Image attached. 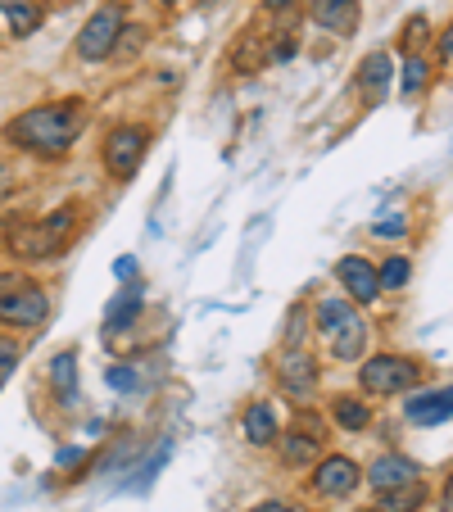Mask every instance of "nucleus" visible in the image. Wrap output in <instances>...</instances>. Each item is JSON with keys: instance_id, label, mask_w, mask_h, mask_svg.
Instances as JSON below:
<instances>
[{"instance_id": "obj_1", "label": "nucleus", "mask_w": 453, "mask_h": 512, "mask_svg": "<svg viewBox=\"0 0 453 512\" xmlns=\"http://www.w3.org/2000/svg\"><path fill=\"white\" fill-rule=\"evenodd\" d=\"M87 127V100H55V105H37L23 109L19 118H10L5 141L23 155L37 159H64L73 150V141Z\"/></svg>"}, {"instance_id": "obj_19", "label": "nucleus", "mask_w": 453, "mask_h": 512, "mask_svg": "<svg viewBox=\"0 0 453 512\" xmlns=\"http://www.w3.org/2000/svg\"><path fill=\"white\" fill-rule=\"evenodd\" d=\"M422 503H426V490L417 481H408V485H395V490H376L372 512H417Z\"/></svg>"}, {"instance_id": "obj_27", "label": "nucleus", "mask_w": 453, "mask_h": 512, "mask_svg": "<svg viewBox=\"0 0 453 512\" xmlns=\"http://www.w3.org/2000/svg\"><path fill=\"white\" fill-rule=\"evenodd\" d=\"M408 232V218L404 213H386L381 223H372V236H381V241H395V236Z\"/></svg>"}, {"instance_id": "obj_2", "label": "nucleus", "mask_w": 453, "mask_h": 512, "mask_svg": "<svg viewBox=\"0 0 453 512\" xmlns=\"http://www.w3.org/2000/svg\"><path fill=\"white\" fill-rule=\"evenodd\" d=\"M73 227H78V209L73 204H64L59 213H50V218H41V223H19L10 232V250L19 254L23 263H41V259H59L68 245V236H73Z\"/></svg>"}, {"instance_id": "obj_35", "label": "nucleus", "mask_w": 453, "mask_h": 512, "mask_svg": "<svg viewBox=\"0 0 453 512\" xmlns=\"http://www.w3.org/2000/svg\"><path fill=\"white\" fill-rule=\"evenodd\" d=\"M164 5H173V0H164Z\"/></svg>"}, {"instance_id": "obj_15", "label": "nucleus", "mask_w": 453, "mask_h": 512, "mask_svg": "<svg viewBox=\"0 0 453 512\" xmlns=\"http://www.w3.org/2000/svg\"><path fill=\"white\" fill-rule=\"evenodd\" d=\"M363 476H367V485H372V490H395V485L417 481V463H413V458H399V454H381Z\"/></svg>"}, {"instance_id": "obj_10", "label": "nucleus", "mask_w": 453, "mask_h": 512, "mask_svg": "<svg viewBox=\"0 0 453 512\" xmlns=\"http://www.w3.org/2000/svg\"><path fill=\"white\" fill-rule=\"evenodd\" d=\"M277 381L290 395H313L318 390V363L304 349L290 345V354H281V363H277Z\"/></svg>"}, {"instance_id": "obj_6", "label": "nucleus", "mask_w": 453, "mask_h": 512, "mask_svg": "<svg viewBox=\"0 0 453 512\" xmlns=\"http://www.w3.org/2000/svg\"><path fill=\"white\" fill-rule=\"evenodd\" d=\"M123 23H127V10L118 5V0L100 5V10L91 14V19L82 23V32H78V55L87 59V64H100V59H109V55H114V46H118V32H123Z\"/></svg>"}, {"instance_id": "obj_7", "label": "nucleus", "mask_w": 453, "mask_h": 512, "mask_svg": "<svg viewBox=\"0 0 453 512\" xmlns=\"http://www.w3.org/2000/svg\"><path fill=\"white\" fill-rule=\"evenodd\" d=\"M358 481H363V467L345 454H327L313 463V494H322V499H345L358 490Z\"/></svg>"}, {"instance_id": "obj_29", "label": "nucleus", "mask_w": 453, "mask_h": 512, "mask_svg": "<svg viewBox=\"0 0 453 512\" xmlns=\"http://www.w3.org/2000/svg\"><path fill=\"white\" fill-rule=\"evenodd\" d=\"M299 336H304V309H295L286 318V340H290V345H299Z\"/></svg>"}, {"instance_id": "obj_9", "label": "nucleus", "mask_w": 453, "mask_h": 512, "mask_svg": "<svg viewBox=\"0 0 453 512\" xmlns=\"http://www.w3.org/2000/svg\"><path fill=\"white\" fill-rule=\"evenodd\" d=\"M367 336H372V327H367V318L354 309V313H349V318L327 336L331 358H336V363H358V358H363V349H367Z\"/></svg>"}, {"instance_id": "obj_16", "label": "nucleus", "mask_w": 453, "mask_h": 512, "mask_svg": "<svg viewBox=\"0 0 453 512\" xmlns=\"http://www.w3.org/2000/svg\"><path fill=\"white\" fill-rule=\"evenodd\" d=\"M241 435L250 440L254 449H268V445H277V435H281V426H277V413H272L268 404H250L241 413Z\"/></svg>"}, {"instance_id": "obj_17", "label": "nucleus", "mask_w": 453, "mask_h": 512, "mask_svg": "<svg viewBox=\"0 0 453 512\" xmlns=\"http://www.w3.org/2000/svg\"><path fill=\"white\" fill-rule=\"evenodd\" d=\"M50 390L59 395V404L78 399V354H73V349H59V354L50 358Z\"/></svg>"}, {"instance_id": "obj_26", "label": "nucleus", "mask_w": 453, "mask_h": 512, "mask_svg": "<svg viewBox=\"0 0 453 512\" xmlns=\"http://www.w3.org/2000/svg\"><path fill=\"white\" fill-rule=\"evenodd\" d=\"M105 381H109V390H123V395L141 386V377H136L132 363H114V368H105Z\"/></svg>"}, {"instance_id": "obj_34", "label": "nucleus", "mask_w": 453, "mask_h": 512, "mask_svg": "<svg viewBox=\"0 0 453 512\" xmlns=\"http://www.w3.org/2000/svg\"><path fill=\"white\" fill-rule=\"evenodd\" d=\"M263 5H268L272 14H281V10H290V5H295V0H263Z\"/></svg>"}, {"instance_id": "obj_14", "label": "nucleus", "mask_w": 453, "mask_h": 512, "mask_svg": "<svg viewBox=\"0 0 453 512\" xmlns=\"http://www.w3.org/2000/svg\"><path fill=\"white\" fill-rule=\"evenodd\" d=\"M141 309H145V290L141 286H123L114 300H109V309H105V336L132 331L136 318H141Z\"/></svg>"}, {"instance_id": "obj_28", "label": "nucleus", "mask_w": 453, "mask_h": 512, "mask_svg": "<svg viewBox=\"0 0 453 512\" xmlns=\"http://www.w3.org/2000/svg\"><path fill=\"white\" fill-rule=\"evenodd\" d=\"M14 363H19V340H10V336H0V386H5V381H10Z\"/></svg>"}, {"instance_id": "obj_31", "label": "nucleus", "mask_w": 453, "mask_h": 512, "mask_svg": "<svg viewBox=\"0 0 453 512\" xmlns=\"http://www.w3.org/2000/svg\"><path fill=\"white\" fill-rule=\"evenodd\" d=\"M132 272H136V259H132V254L114 263V277H123V281H127V277H132Z\"/></svg>"}, {"instance_id": "obj_4", "label": "nucleus", "mask_w": 453, "mask_h": 512, "mask_svg": "<svg viewBox=\"0 0 453 512\" xmlns=\"http://www.w3.org/2000/svg\"><path fill=\"white\" fill-rule=\"evenodd\" d=\"M50 318V295L37 281H10L0 290V327H19V331H41V322Z\"/></svg>"}, {"instance_id": "obj_21", "label": "nucleus", "mask_w": 453, "mask_h": 512, "mask_svg": "<svg viewBox=\"0 0 453 512\" xmlns=\"http://www.w3.org/2000/svg\"><path fill=\"white\" fill-rule=\"evenodd\" d=\"M331 417H336L345 431H363V426L372 422V408H367L358 395H336L331 399Z\"/></svg>"}, {"instance_id": "obj_12", "label": "nucleus", "mask_w": 453, "mask_h": 512, "mask_svg": "<svg viewBox=\"0 0 453 512\" xmlns=\"http://www.w3.org/2000/svg\"><path fill=\"white\" fill-rule=\"evenodd\" d=\"M390 82H395V59L386 55V50H372V55L358 64V91H363V100H386Z\"/></svg>"}, {"instance_id": "obj_24", "label": "nucleus", "mask_w": 453, "mask_h": 512, "mask_svg": "<svg viewBox=\"0 0 453 512\" xmlns=\"http://www.w3.org/2000/svg\"><path fill=\"white\" fill-rule=\"evenodd\" d=\"M408 277H413V263H408L404 254H390L386 268H376V281H381V290H399Z\"/></svg>"}, {"instance_id": "obj_23", "label": "nucleus", "mask_w": 453, "mask_h": 512, "mask_svg": "<svg viewBox=\"0 0 453 512\" xmlns=\"http://www.w3.org/2000/svg\"><path fill=\"white\" fill-rule=\"evenodd\" d=\"M426 82H431V64H426L422 55H408L404 78H399V91H404V96H417V91H426Z\"/></svg>"}, {"instance_id": "obj_11", "label": "nucleus", "mask_w": 453, "mask_h": 512, "mask_svg": "<svg viewBox=\"0 0 453 512\" xmlns=\"http://www.w3.org/2000/svg\"><path fill=\"white\" fill-rule=\"evenodd\" d=\"M309 14H313V23L318 28H327V32H336V37H354L358 32V0H313L309 5Z\"/></svg>"}, {"instance_id": "obj_18", "label": "nucleus", "mask_w": 453, "mask_h": 512, "mask_svg": "<svg viewBox=\"0 0 453 512\" xmlns=\"http://www.w3.org/2000/svg\"><path fill=\"white\" fill-rule=\"evenodd\" d=\"M0 14H5V23H10L14 41L32 37V32L41 28V5L37 0H0Z\"/></svg>"}, {"instance_id": "obj_13", "label": "nucleus", "mask_w": 453, "mask_h": 512, "mask_svg": "<svg viewBox=\"0 0 453 512\" xmlns=\"http://www.w3.org/2000/svg\"><path fill=\"white\" fill-rule=\"evenodd\" d=\"M404 413H408V422H417V426H440V422H449V413H453L449 386H440V390H417L413 399H404Z\"/></svg>"}, {"instance_id": "obj_8", "label": "nucleus", "mask_w": 453, "mask_h": 512, "mask_svg": "<svg viewBox=\"0 0 453 512\" xmlns=\"http://www.w3.org/2000/svg\"><path fill=\"white\" fill-rule=\"evenodd\" d=\"M336 281L349 295V304H376L381 300V281H376V263H367L363 254H345L336 263Z\"/></svg>"}, {"instance_id": "obj_5", "label": "nucleus", "mask_w": 453, "mask_h": 512, "mask_svg": "<svg viewBox=\"0 0 453 512\" xmlns=\"http://www.w3.org/2000/svg\"><path fill=\"white\" fill-rule=\"evenodd\" d=\"M145 150H150V132H145L141 123H118V127H109L105 150H100V159H105V173L118 177V182L136 177V168H141Z\"/></svg>"}, {"instance_id": "obj_32", "label": "nucleus", "mask_w": 453, "mask_h": 512, "mask_svg": "<svg viewBox=\"0 0 453 512\" xmlns=\"http://www.w3.org/2000/svg\"><path fill=\"white\" fill-rule=\"evenodd\" d=\"M14 191V173H10V168H5V164H0V200H5V195H10Z\"/></svg>"}, {"instance_id": "obj_33", "label": "nucleus", "mask_w": 453, "mask_h": 512, "mask_svg": "<svg viewBox=\"0 0 453 512\" xmlns=\"http://www.w3.org/2000/svg\"><path fill=\"white\" fill-rule=\"evenodd\" d=\"M440 64H449V28L440 32Z\"/></svg>"}, {"instance_id": "obj_30", "label": "nucleus", "mask_w": 453, "mask_h": 512, "mask_svg": "<svg viewBox=\"0 0 453 512\" xmlns=\"http://www.w3.org/2000/svg\"><path fill=\"white\" fill-rule=\"evenodd\" d=\"M250 512H295L290 503H281V499H268V503H254Z\"/></svg>"}, {"instance_id": "obj_3", "label": "nucleus", "mask_w": 453, "mask_h": 512, "mask_svg": "<svg viewBox=\"0 0 453 512\" xmlns=\"http://www.w3.org/2000/svg\"><path fill=\"white\" fill-rule=\"evenodd\" d=\"M358 363H363L358 368V386L367 395H408L422 381V363L399 354H376V358H358Z\"/></svg>"}, {"instance_id": "obj_20", "label": "nucleus", "mask_w": 453, "mask_h": 512, "mask_svg": "<svg viewBox=\"0 0 453 512\" xmlns=\"http://www.w3.org/2000/svg\"><path fill=\"white\" fill-rule=\"evenodd\" d=\"M281 440V435H277ZM318 435H299V431H290L286 440H281V463L286 467H309V463H318Z\"/></svg>"}, {"instance_id": "obj_22", "label": "nucleus", "mask_w": 453, "mask_h": 512, "mask_svg": "<svg viewBox=\"0 0 453 512\" xmlns=\"http://www.w3.org/2000/svg\"><path fill=\"white\" fill-rule=\"evenodd\" d=\"M349 313H354V304H349V300H336V295H331V300H318V304H313V331L327 340L331 331L349 318Z\"/></svg>"}, {"instance_id": "obj_25", "label": "nucleus", "mask_w": 453, "mask_h": 512, "mask_svg": "<svg viewBox=\"0 0 453 512\" xmlns=\"http://www.w3.org/2000/svg\"><path fill=\"white\" fill-rule=\"evenodd\" d=\"M426 37H431V23H426L422 14H413V19L404 23V37H399V41H404V50H408V55H422Z\"/></svg>"}]
</instances>
